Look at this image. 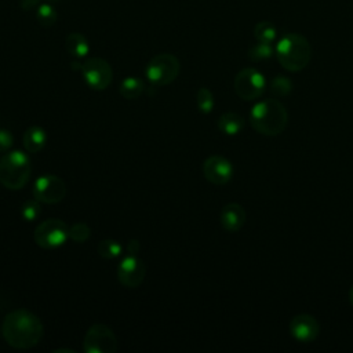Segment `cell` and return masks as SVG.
Returning <instances> with one entry per match:
<instances>
[{
    "instance_id": "5",
    "label": "cell",
    "mask_w": 353,
    "mask_h": 353,
    "mask_svg": "<svg viewBox=\"0 0 353 353\" xmlns=\"http://www.w3.org/2000/svg\"><path fill=\"white\" fill-rule=\"evenodd\" d=\"M181 70V63L178 58L172 54H159L154 55L146 65L145 76L149 83L154 87H163L172 83Z\"/></svg>"
},
{
    "instance_id": "30",
    "label": "cell",
    "mask_w": 353,
    "mask_h": 353,
    "mask_svg": "<svg viewBox=\"0 0 353 353\" xmlns=\"http://www.w3.org/2000/svg\"><path fill=\"white\" fill-rule=\"evenodd\" d=\"M349 301H350V303L353 305V285H352L350 290H349Z\"/></svg>"
},
{
    "instance_id": "15",
    "label": "cell",
    "mask_w": 353,
    "mask_h": 353,
    "mask_svg": "<svg viewBox=\"0 0 353 353\" xmlns=\"http://www.w3.org/2000/svg\"><path fill=\"white\" fill-rule=\"evenodd\" d=\"M22 141H23L25 149L29 153H37L46 146L48 141V135L43 127L32 125L25 131Z\"/></svg>"
},
{
    "instance_id": "21",
    "label": "cell",
    "mask_w": 353,
    "mask_h": 353,
    "mask_svg": "<svg viewBox=\"0 0 353 353\" xmlns=\"http://www.w3.org/2000/svg\"><path fill=\"white\" fill-rule=\"evenodd\" d=\"M36 17H37V21L41 26L44 28H50L52 26L57 19H58V12L57 10L51 6V4H47V3H43L37 7L36 10Z\"/></svg>"
},
{
    "instance_id": "12",
    "label": "cell",
    "mask_w": 353,
    "mask_h": 353,
    "mask_svg": "<svg viewBox=\"0 0 353 353\" xmlns=\"http://www.w3.org/2000/svg\"><path fill=\"white\" fill-rule=\"evenodd\" d=\"M203 174L205 179L214 185H225L233 176V165L223 156H210L203 163Z\"/></svg>"
},
{
    "instance_id": "14",
    "label": "cell",
    "mask_w": 353,
    "mask_h": 353,
    "mask_svg": "<svg viewBox=\"0 0 353 353\" xmlns=\"http://www.w3.org/2000/svg\"><path fill=\"white\" fill-rule=\"evenodd\" d=\"M245 211L237 203H229L221 210V225L228 232H237L245 223Z\"/></svg>"
},
{
    "instance_id": "31",
    "label": "cell",
    "mask_w": 353,
    "mask_h": 353,
    "mask_svg": "<svg viewBox=\"0 0 353 353\" xmlns=\"http://www.w3.org/2000/svg\"><path fill=\"white\" fill-rule=\"evenodd\" d=\"M55 352H65V349H59V350H55ZM68 352H72V350H68ZM72 353H74V352H72Z\"/></svg>"
},
{
    "instance_id": "3",
    "label": "cell",
    "mask_w": 353,
    "mask_h": 353,
    "mask_svg": "<svg viewBox=\"0 0 353 353\" xmlns=\"http://www.w3.org/2000/svg\"><path fill=\"white\" fill-rule=\"evenodd\" d=\"M279 63L288 72H301L310 62L312 48L307 39L299 33H285L274 48Z\"/></svg>"
},
{
    "instance_id": "22",
    "label": "cell",
    "mask_w": 353,
    "mask_h": 353,
    "mask_svg": "<svg viewBox=\"0 0 353 353\" xmlns=\"http://www.w3.org/2000/svg\"><path fill=\"white\" fill-rule=\"evenodd\" d=\"M196 103H197V109L200 113H203V114L211 113L214 109V105H215L212 92L207 87L199 88L196 92Z\"/></svg>"
},
{
    "instance_id": "19",
    "label": "cell",
    "mask_w": 353,
    "mask_h": 353,
    "mask_svg": "<svg viewBox=\"0 0 353 353\" xmlns=\"http://www.w3.org/2000/svg\"><path fill=\"white\" fill-rule=\"evenodd\" d=\"M254 37L256 41L273 44V41L277 39V29L272 22L261 21L254 26Z\"/></svg>"
},
{
    "instance_id": "9",
    "label": "cell",
    "mask_w": 353,
    "mask_h": 353,
    "mask_svg": "<svg viewBox=\"0 0 353 353\" xmlns=\"http://www.w3.org/2000/svg\"><path fill=\"white\" fill-rule=\"evenodd\" d=\"M233 85L236 94L241 99L254 101L265 92L266 79L259 70L254 68H245L236 74Z\"/></svg>"
},
{
    "instance_id": "2",
    "label": "cell",
    "mask_w": 353,
    "mask_h": 353,
    "mask_svg": "<svg viewBox=\"0 0 353 353\" xmlns=\"http://www.w3.org/2000/svg\"><path fill=\"white\" fill-rule=\"evenodd\" d=\"M250 123L256 132L268 137H276L287 127L288 113L280 101L268 98L256 102L251 108Z\"/></svg>"
},
{
    "instance_id": "28",
    "label": "cell",
    "mask_w": 353,
    "mask_h": 353,
    "mask_svg": "<svg viewBox=\"0 0 353 353\" xmlns=\"http://www.w3.org/2000/svg\"><path fill=\"white\" fill-rule=\"evenodd\" d=\"M139 248H141V244L137 239H131L130 243L127 244V255H138L139 252Z\"/></svg>"
},
{
    "instance_id": "17",
    "label": "cell",
    "mask_w": 353,
    "mask_h": 353,
    "mask_svg": "<svg viewBox=\"0 0 353 353\" xmlns=\"http://www.w3.org/2000/svg\"><path fill=\"white\" fill-rule=\"evenodd\" d=\"M218 128L225 135H237L244 128V119L234 112H225L218 119Z\"/></svg>"
},
{
    "instance_id": "20",
    "label": "cell",
    "mask_w": 353,
    "mask_h": 353,
    "mask_svg": "<svg viewBox=\"0 0 353 353\" xmlns=\"http://www.w3.org/2000/svg\"><path fill=\"white\" fill-rule=\"evenodd\" d=\"M123 250L124 248H123L121 243L117 241V240H112V239H106V240L99 241L98 247H97L98 254L102 258H106V259L119 258L123 254Z\"/></svg>"
},
{
    "instance_id": "29",
    "label": "cell",
    "mask_w": 353,
    "mask_h": 353,
    "mask_svg": "<svg viewBox=\"0 0 353 353\" xmlns=\"http://www.w3.org/2000/svg\"><path fill=\"white\" fill-rule=\"evenodd\" d=\"M33 6H39V0H22V7L23 8H32Z\"/></svg>"
},
{
    "instance_id": "11",
    "label": "cell",
    "mask_w": 353,
    "mask_h": 353,
    "mask_svg": "<svg viewBox=\"0 0 353 353\" xmlns=\"http://www.w3.org/2000/svg\"><path fill=\"white\" fill-rule=\"evenodd\" d=\"M116 274L121 285L127 288H137L142 284L145 279L146 266L143 261L137 255H125L120 261Z\"/></svg>"
},
{
    "instance_id": "27",
    "label": "cell",
    "mask_w": 353,
    "mask_h": 353,
    "mask_svg": "<svg viewBox=\"0 0 353 353\" xmlns=\"http://www.w3.org/2000/svg\"><path fill=\"white\" fill-rule=\"evenodd\" d=\"M14 145V135L10 130L0 128V152H7Z\"/></svg>"
},
{
    "instance_id": "26",
    "label": "cell",
    "mask_w": 353,
    "mask_h": 353,
    "mask_svg": "<svg viewBox=\"0 0 353 353\" xmlns=\"http://www.w3.org/2000/svg\"><path fill=\"white\" fill-rule=\"evenodd\" d=\"M91 229L85 222H76L69 228V239L74 243H84L88 240Z\"/></svg>"
},
{
    "instance_id": "23",
    "label": "cell",
    "mask_w": 353,
    "mask_h": 353,
    "mask_svg": "<svg viewBox=\"0 0 353 353\" xmlns=\"http://www.w3.org/2000/svg\"><path fill=\"white\" fill-rule=\"evenodd\" d=\"M274 54V48L270 43H263V41H256L250 50H248V58L251 61L259 62L272 58Z\"/></svg>"
},
{
    "instance_id": "4",
    "label": "cell",
    "mask_w": 353,
    "mask_h": 353,
    "mask_svg": "<svg viewBox=\"0 0 353 353\" xmlns=\"http://www.w3.org/2000/svg\"><path fill=\"white\" fill-rule=\"evenodd\" d=\"M30 176V159L22 150H11L0 159V183L10 190L22 189Z\"/></svg>"
},
{
    "instance_id": "1",
    "label": "cell",
    "mask_w": 353,
    "mask_h": 353,
    "mask_svg": "<svg viewBox=\"0 0 353 353\" xmlns=\"http://www.w3.org/2000/svg\"><path fill=\"white\" fill-rule=\"evenodd\" d=\"M6 342L15 349H30L43 336L40 319L28 309H15L6 314L1 325Z\"/></svg>"
},
{
    "instance_id": "10",
    "label": "cell",
    "mask_w": 353,
    "mask_h": 353,
    "mask_svg": "<svg viewBox=\"0 0 353 353\" xmlns=\"http://www.w3.org/2000/svg\"><path fill=\"white\" fill-rule=\"evenodd\" d=\"M66 185L54 174L40 175L33 185V197L44 204H57L65 199Z\"/></svg>"
},
{
    "instance_id": "24",
    "label": "cell",
    "mask_w": 353,
    "mask_h": 353,
    "mask_svg": "<svg viewBox=\"0 0 353 353\" xmlns=\"http://www.w3.org/2000/svg\"><path fill=\"white\" fill-rule=\"evenodd\" d=\"M41 212V205L40 201L37 199H32V200H26L22 207H21V216L23 221L26 222H33L39 218Z\"/></svg>"
},
{
    "instance_id": "7",
    "label": "cell",
    "mask_w": 353,
    "mask_h": 353,
    "mask_svg": "<svg viewBox=\"0 0 353 353\" xmlns=\"http://www.w3.org/2000/svg\"><path fill=\"white\" fill-rule=\"evenodd\" d=\"M80 72L84 83L95 91L106 90L113 80V70L110 65L105 59L98 57L84 61Z\"/></svg>"
},
{
    "instance_id": "6",
    "label": "cell",
    "mask_w": 353,
    "mask_h": 353,
    "mask_svg": "<svg viewBox=\"0 0 353 353\" xmlns=\"http://www.w3.org/2000/svg\"><path fill=\"white\" fill-rule=\"evenodd\" d=\"M69 239L68 225L58 219L50 218L40 222L34 229V241L44 250H54L63 245Z\"/></svg>"
},
{
    "instance_id": "8",
    "label": "cell",
    "mask_w": 353,
    "mask_h": 353,
    "mask_svg": "<svg viewBox=\"0 0 353 353\" xmlns=\"http://www.w3.org/2000/svg\"><path fill=\"white\" fill-rule=\"evenodd\" d=\"M116 349L117 338L105 324L91 325L83 338V350L85 353H113Z\"/></svg>"
},
{
    "instance_id": "18",
    "label": "cell",
    "mask_w": 353,
    "mask_h": 353,
    "mask_svg": "<svg viewBox=\"0 0 353 353\" xmlns=\"http://www.w3.org/2000/svg\"><path fill=\"white\" fill-rule=\"evenodd\" d=\"M145 90L143 81L135 76H128L121 80L119 85V92L125 99H137Z\"/></svg>"
},
{
    "instance_id": "13",
    "label": "cell",
    "mask_w": 353,
    "mask_h": 353,
    "mask_svg": "<svg viewBox=\"0 0 353 353\" xmlns=\"http://www.w3.org/2000/svg\"><path fill=\"white\" fill-rule=\"evenodd\" d=\"M290 332L295 341L310 343L320 334V324L313 316L307 313L296 314L290 321Z\"/></svg>"
},
{
    "instance_id": "25",
    "label": "cell",
    "mask_w": 353,
    "mask_h": 353,
    "mask_svg": "<svg viewBox=\"0 0 353 353\" xmlns=\"http://www.w3.org/2000/svg\"><path fill=\"white\" fill-rule=\"evenodd\" d=\"M270 91H272V94H274L277 97H285L292 91V83L288 77L279 74V76L273 77V80L270 83Z\"/></svg>"
},
{
    "instance_id": "16",
    "label": "cell",
    "mask_w": 353,
    "mask_h": 353,
    "mask_svg": "<svg viewBox=\"0 0 353 353\" xmlns=\"http://www.w3.org/2000/svg\"><path fill=\"white\" fill-rule=\"evenodd\" d=\"M65 48L76 59L85 58L90 52L88 40L85 39V36H83L81 33H77V32H73V33L66 36Z\"/></svg>"
}]
</instances>
